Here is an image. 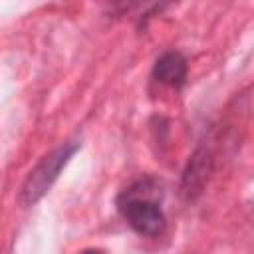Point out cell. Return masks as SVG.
<instances>
[{
	"instance_id": "cell-1",
	"label": "cell",
	"mask_w": 254,
	"mask_h": 254,
	"mask_svg": "<svg viewBox=\"0 0 254 254\" xmlns=\"http://www.w3.org/2000/svg\"><path fill=\"white\" fill-rule=\"evenodd\" d=\"M157 183L153 179H139L117 196V210L125 222L141 236L155 238L167 226V216L155 196Z\"/></svg>"
},
{
	"instance_id": "cell-2",
	"label": "cell",
	"mask_w": 254,
	"mask_h": 254,
	"mask_svg": "<svg viewBox=\"0 0 254 254\" xmlns=\"http://www.w3.org/2000/svg\"><path fill=\"white\" fill-rule=\"evenodd\" d=\"M79 149H81V141L79 139H71V141L62 143L54 151H50L46 157H42V161L28 173L26 181L22 183L20 192H18V202L22 206H34L38 200H42L44 194L58 181V177L64 171V167L69 163V159Z\"/></svg>"
},
{
	"instance_id": "cell-3",
	"label": "cell",
	"mask_w": 254,
	"mask_h": 254,
	"mask_svg": "<svg viewBox=\"0 0 254 254\" xmlns=\"http://www.w3.org/2000/svg\"><path fill=\"white\" fill-rule=\"evenodd\" d=\"M218 141L214 137V131L194 149V153L190 155L183 177H181V194L187 200H194L202 194L214 167L218 161Z\"/></svg>"
},
{
	"instance_id": "cell-4",
	"label": "cell",
	"mask_w": 254,
	"mask_h": 254,
	"mask_svg": "<svg viewBox=\"0 0 254 254\" xmlns=\"http://www.w3.org/2000/svg\"><path fill=\"white\" fill-rule=\"evenodd\" d=\"M187 75H189L187 58L181 52H175V50L163 52L155 60L153 71H151V77L157 83L167 85V87H173V89H181L187 83Z\"/></svg>"
},
{
	"instance_id": "cell-5",
	"label": "cell",
	"mask_w": 254,
	"mask_h": 254,
	"mask_svg": "<svg viewBox=\"0 0 254 254\" xmlns=\"http://www.w3.org/2000/svg\"><path fill=\"white\" fill-rule=\"evenodd\" d=\"M81 254H103L101 250H97V248H87V250H83Z\"/></svg>"
}]
</instances>
